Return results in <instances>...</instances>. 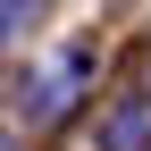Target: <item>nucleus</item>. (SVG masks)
<instances>
[{
	"label": "nucleus",
	"mask_w": 151,
	"mask_h": 151,
	"mask_svg": "<svg viewBox=\"0 0 151 151\" xmlns=\"http://www.w3.org/2000/svg\"><path fill=\"white\" fill-rule=\"evenodd\" d=\"M92 84H101V42H92V34H76V42H59L42 67L17 76V101H25L34 126H76V109L92 101Z\"/></svg>",
	"instance_id": "1"
},
{
	"label": "nucleus",
	"mask_w": 151,
	"mask_h": 151,
	"mask_svg": "<svg viewBox=\"0 0 151 151\" xmlns=\"http://www.w3.org/2000/svg\"><path fill=\"white\" fill-rule=\"evenodd\" d=\"M92 151H151V84L118 92V101L92 118Z\"/></svg>",
	"instance_id": "2"
},
{
	"label": "nucleus",
	"mask_w": 151,
	"mask_h": 151,
	"mask_svg": "<svg viewBox=\"0 0 151 151\" xmlns=\"http://www.w3.org/2000/svg\"><path fill=\"white\" fill-rule=\"evenodd\" d=\"M42 17H50V0H0V67L42 34Z\"/></svg>",
	"instance_id": "3"
},
{
	"label": "nucleus",
	"mask_w": 151,
	"mask_h": 151,
	"mask_svg": "<svg viewBox=\"0 0 151 151\" xmlns=\"http://www.w3.org/2000/svg\"><path fill=\"white\" fill-rule=\"evenodd\" d=\"M0 151H25V134H9V126H0Z\"/></svg>",
	"instance_id": "4"
}]
</instances>
